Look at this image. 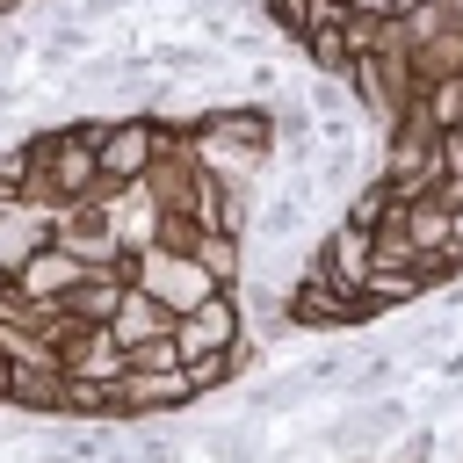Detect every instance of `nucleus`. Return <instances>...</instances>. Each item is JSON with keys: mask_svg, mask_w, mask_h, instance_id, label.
Instances as JSON below:
<instances>
[{"mask_svg": "<svg viewBox=\"0 0 463 463\" xmlns=\"http://www.w3.org/2000/svg\"><path fill=\"white\" fill-rule=\"evenodd\" d=\"M398 224H405V239H412L420 260H427V253H449V239H456V210H449L441 195H412V203L398 210Z\"/></svg>", "mask_w": 463, "mask_h": 463, "instance_id": "obj_13", "label": "nucleus"}, {"mask_svg": "<svg viewBox=\"0 0 463 463\" xmlns=\"http://www.w3.org/2000/svg\"><path fill=\"white\" fill-rule=\"evenodd\" d=\"M159 159V123L152 116H101V181L109 188H137Z\"/></svg>", "mask_w": 463, "mask_h": 463, "instance_id": "obj_3", "label": "nucleus"}, {"mask_svg": "<svg viewBox=\"0 0 463 463\" xmlns=\"http://www.w3.org/2000/svg\"><path fill=\"white\" fill-rule=\"evenodd\" d=\"M434 456H441V427H434V420H412V427L383 449V463H434Z\"/></svg>", "mask_w": 463, "mask_h": 463, "instance_id": "obj_22", "label": "nucleus"}, {"mask_svg": "<svg viewBox=\"0 0 463 463\" xmlns=\"http://www.w3.org/2000/svg\"><path fill=\"white\" fill-rule=\"evenodd\" d=\"M434 282H427V268H369V282H362V297H369V311L383 318V311H405V304H420Z\"/></svg>", "mask_w": 463, "mask_h": 463, "instance_id": "obj_15", "label": "nucleus"}, {"mask_svg": "<svg viewBox=\"0 0 463 463\" xmlns=\"http://www.w3.org/2000/svg\"><path fill=\"white\" fill-rule=\"evenodd\" d=\"M195 260H203V275H210L217 289H239V282H246V239H239V232H203V239H195Z\"/></svg>", "mask_w": 463, "mask_h": 463, "instance_id": "obj_18", "label": "nucleus"}, {"mask_svg": "<svg viewBox=\"0 0 463 463\" xmlns=\"http://www.w3.org/2000/svg\"><path fill=\"white\" fill-rule=\"evenodd\" d=\"M123 297H130V268H94V275H80V289L65 297V318H72V326H116Z\"/></svg>", "mask_w": 463, "mask_h": 463, "instance_id": "obj_11", "label": "nucleus"}, {"mask_svg": "<svg viewBox=\"0 0 463 463\" xmlns=\"http://www.w3.org/2000/svg\"><path fill=\"white\" fill-rule=\"evenodd\" d=\"M398 376H405V362H398V354H369V362H354V369H347L340 398H347V405H362V398H391V391H398Z\"/></svg>", "mask_w": 463, "mask_h": 463, "instance_id": "obj_20", "label": "nucleus"}, {"mask_svg": "<svg viewBox=\"0 0 463 463\" xmlns=\"http://www.w3.org/2000/svg\"><path fill=\"white\" fill-rule=\"evenodd\" d=\"M297 51H304V65H311L318 80H347V65H354V51H347V22H311V36H304Z\"/></svg>", "mask_w": 463, "mask_h": 463, "instance_id": "obj_16", "label": "nucleus"}, {"mask_svg": "<svg viewBox=\"0 0 463 463\" xmlns=\"http://www.w3.org/2000/svg\"><path fill=\"white\" fill-rule=\"evenodd\" d=\"M398 210H405V203H398V188H391L383 174H369V181H362V188H354V195L340 203V224H362V232H383V224H391Z\"/></svg>", "mask_w": 463, "mask_h": 463, "instance_id": "obj_17", "label": "nucleus"}, {"mask_svg": "<svg viewBox=\"0 0 463 463\" xmlns=\"http://www.w3.org/2000/svg\"><path fill=\"white\" fill-rule=\"evenodd\" d=\"M195 239H203V224H195V217H159V239H152V246H174V253H195Z\"/></svg>", "mask_w": 463, "mask_h": 463, "instance_id": "obj_25", "label": "nucleus"}, {"mask_svg": "<svg viewBox=\"0 0 463 463\" xmlns=\"http://www.w3.org/2000/svg\"><path fill=\"white\" fill-rule=\"evenodd\" d=\"M412 427V398H362V405H347V412H333V420H318L311 434H304V449H333V456H376V449H391L398 434Z\"/></svg>", "mask_w": 463, "mask_h": 463, "instance_id": "obj_1", "label": "nucleus"}, {"mask_svg": "<svg viewBox=\"0 0 463 463\" xmlns=\"http://www.w3.org/2000/svg\"><path fill=\"white\" fill-rule=\"evenodd\" d=\"M51 239L94 275V268H130V246H123V232H116V217L101 210V203H80V210H58L51 217Z\"/></svg>", "mask_w": 463, "mask_h": 463, "instance_id": "obj_4", "label": "nucleus"}, {"mask_svg": "<svg viewBox=\"0 0 463 463\" xmlns=\"http://www.w3.org/2000/svg\"><path fill=\"white\" fill-rule=\"evenodd\" d=\"M22 7H29V0H0V22H14V14H22Z\"/></svg>", "mask_w": 463, "mask_h": 463, "instance_id": "obj_27", "label": "nucleus"}, {"mask_svg": "<svg viewBox=\"0 0 463 463\" xmlns=\"http://www.w3.org/2000/svg\"><path fill=\"white\" fill-rule=\"evenodd\" d=\"M29 94H36L29 80H0V130H7V116H14V109H22Z\"/></svg>", "mask_w": 463, "mask_h": 463, "instance_id": "obj_26", "label": "nucleus"}, {"mask_svg": "<svg viewBox=\"0 0 463 463\" xmlns=\"http://www.w3.org/2000/svg\"><path fill=\"white\" fill-rule=\"evenodd\" d=\"M130 282H137L152 304H166V318H188L195 304L217 297V282L203 275V260H195V253H174V246H145V253H130Z\"/></svg>", "mask_w": 463, "mask_h": 463, "instance_id": "obj_2", "label": "nucleus"}, {"mask_svg": "<svg viewBox=\"0 0 463 463\" xmlns=\"http://www.w3.org/2000/svg\"><path fill=\"white\" fill-rule=\"evenodd\" d=\"M449 246H456V253H463V203H456V239H449Z\"/></svg>", "mask_w": 463, "mask_h": 463, "instance_id": "obj_28", "label": "nucleus"}, {"mask_svg": "<svg viewBox=\"0 0 463 463\" xmlns=\"http://www.w3.org/2000/svg\"><path fill=\"white\" fill-rule=\"evenodd\" d=\"M123 347H145V340H159V333H174V318H166V304H152L137 282H130V297H123V311H116V326H109Z\"/></svg>", "mask_w": 463, "mask_h": 463, "instance_id": "obj_19", "label": "nucleus"}, {"mask_svg": "<svg viewBox=\"0 0 463 463\" xmlns=\"http://www.w3.org/2000/svg\"><path fill=\"white\" fill-rule=\"evenodd\" d=\"M58 362H65V376H80V383H123V376H130V347H123L109 326H72L65 347H58Z\"/></svg>", "mask_w": 463, "mask_h": 463, "instance_id": "obj_8", "label": "nucleus"}, {"mask_svg": "<svg viewBox=\"0 0 463 463\" xmlns=\"http://www.w3.org/2000/svg\"><path fill=\"white\" fill-rule=\"evenodd\" d=\"M116 405H123V427H137V420H174V412L203 405V391L188 369H130L116 383Z\"/></svg>", "mask_w": 463, "mask_h": 463, "instance_id": "obj_6", "label": "nucleus"}, {"mask_svg": "<svg viewBox=\"0 0 463 463\" xmlns=\"http://www.w3.org/2000/svg\"><path fill=\"white\" fill-rule=\"evenodd\" d=\"M246 333H253V326H246V304H239V289H217L210 304H195L188 318H174L181 362H203V354H232Z\"/></svg>", "mask_w": 463, "mask_h": 463, "instance_id": "obj_5", "label": "nucleus"}, {"mask_svg": "<svg viewBox=\"0 0 463 463\" xmlns=\"http://www.w3.org/2000/svg\"><path fill=\"white\" fill-rule=\"evenodd\" d=\"M333 7H340V14H354V7H362V0H333Z\"/></svg>", "mask_w": 463, "mask_h": 463, "instance_id": "obj_29", "label": "nucleus"}, {"mask_svg": "<svg viewBox=\"0 0 463 463\" xmlns=\"http://www.w3.org/2000/svg\"><path fill=\"white\" fill-rule=\"evenodd\" d=\"M311 398H318V391H311L304 362H297V369H275V376H260V383H246V412H253V420L297 412V405H311Z\"/></svg>", "mask_w": 463, "mask_h": 463, "instance_id": "obj_14", "label": "nucleus"}, {"mask_svg": "<svg viewBox=\"0 0 463 463\" xmlns=\"http://www.w3.org/2000/svg\"><path fill=\"white\" fill-rule=\"evenodd\" d=\"M94 58V29L80 14H58V22H36V65L43 72H80Z\"/></svg>", "mask_w": 463, "mask_h": 463, "instance_id": "obj_12", "label": "nucleus"}, {"mask_svg": "<svg viewBox=\"0 0 463 463\" xmlns=\"http://www.w3.org/2000/svg\"><path fill=\"white\" fill-rule=\"evenodd\" d=\"M80 275H87V268H80V260L51 239V246H36V253H29L7 282H14V297H29V304H65V297L80 289Z\"/></svg>", "mask_w": 463, "mask_h": 463, "instance_id": "obj_9", "label": "nucleus"}, {"mask_svg": "<svg viewBox=\"0 0 463 463\" xmlns=\"http://www.w3.org/2000/svg\"><path fill=\"white\" fill-rule=\"evenodd\" d=\"M195 449H203L210 463H268V456H275V449H268V420H253V412L195 427Z\"/></svg>", "mask_w": 463, "mask_h": 463, "instance_id": "obj_10", "label": "nucleus"}, {"mask_svg": "<svg viewBox=\"0 0 463 463\" xmlns=\"http://www.w3.org/2000/svg\"><path fill=\"white\" fill-rule=\"evenodd\" d=\"M130 369H188V362H181V340H174V333H159V340L130 347Z\"/></svg>", "mask_w": 463, "mask_h": 463, "instance_id": "obj_24", "label": "nucleus"}, {"mask_svg": "<svg viewBox=\"0 0 463 463\" xmlns=\"http://www.w3.org/2000/svg\"><path fill=\"white\" fill-rule=\"evenodd\" d=\"M311 268L326 275V282H340V289H362L369 282V268H376V232H362V224H326L318 232V253H311Z\"/></svg>", "mask_w": 463, "mask_h": 463, "instance_id": "obj_7", "label": "nucleus"}, {"mask_svg": "<svg viewBox=\"0 0 463 463\" xmlns=\"http://www.w3.org/2000/svg\"><path fill=\"white\" fill-rule=\"evenodd\" d=\"M253 14H260V29L268 36H282L289 51L311 36V14H318V0H253Z\"/></svg>", "mask_w": 463, "mask_h": 463, "instance_id": "obj_21", "label": "nucleus"}, {"mask_svg": "<svg viewBox=\"0 0 463 463\" xmlns=\"http://www.w3.org/2000/svg\"><path fill=\"white\" fill-rule=\"evenodd\" d=\"M347 369H354V354H347V347H326V354H311V362H304V376H311V391H318V398H326V391H340V383H347Z\"/></svg>", "mask_w": 463, "mask_h": 463, "instance_id": "obj_23", "label": "nucleus"}]
</instances>
